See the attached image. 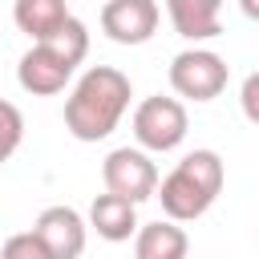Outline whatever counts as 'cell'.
I'll return each mask as SVG.
<instances>
[{"label":"cell","instance_id":"obj_2","mask_svg":"<svg viewBox=\"0 0 259 259\" xmlns=\"http://www.w3.org/2000/svg\"><path fill=\"white\" fill-rule=\"evenodd\" d=\"M223 182H227V170H223V158L214 150H190L162 182H158V194L162 198V210L166 219L174 223H194L210 210V202L223 194Z\"/></svg>","mask_w":259,"mask_h":259},{"label":"cell","instance_id":"obj_3","mask_svg":"<svg viewBox=\"0 0 259 259\" xmlns=\"http://www.w3.org/2000/svg\"><path fill=\"white\" fill-rule=\"evenodd\" d=\"M190 130V117H186V105L178 97H146L138 101L134 109V142L150 154H166V150H178L182 138Z\"/></svg>","mask_w":259,"mask_h":259},{"label":"cell","instance_id":"obj_7","mask_svg":"<svg viewBox=\"0 0 259 259\" xmlns=\"http://www.w3.org/2000/svg\"><path fill=\"white\" fill-rule=\"evenodd\" d=\"M162 8L158 0H105L101 4V32L113 45H146L158 32Z\"/></svg>","mask_w":259,"mask_h":259},{"label":"cell","instance_id":"obj_15","mask_svg":"<svg viewBox=\"0 0 259 259\" xmlns=\"http://www.w3.org/2000/svg\"><path fill=\"white\" fill-rule=\"evenodd\" d=\"M239 105H243V117L251 125H259V69L243 77V89H239Z\"/></svg>","mask_w":259,"mask_h":259},{"label":"cell","instance_id":"obj_9","mask_svg":"<svg viewBox=\"0 0 259 259\" xmlns=\"http://www.w3.org/2000/svg\"><path fill=\"white\" fill-rule=\"evenodd\" d=\"M89 227L105 239V243H125V239H134L138 235V202H130V198H121V194H97L93 202H89Z\"/></svg>","mask_w":259,"mask_h":259},{"label":"cell","instance_id":"obj_16","mask_svg":"<svg viewBox=\"0 0 259 259\" xmlns=\"http://www.w3.org/2000/svg\"><path fill=\"white\" fill-rule=\"evenodd\" d=\"M239 8H243V16H247V20H255V24H259V0H239Z\"/></svg>","mask_w":259,"mask_h":259},{"label":"cell","instance_id":"obj_1","mask_svg":"<svg viewBox=\"0 0 259 259\" xmlns=\"http://www.w3.org/2000/svg\"><path fill=\"white\" fill-rule=\"evenodd\" d=\"M134 97V85L113 65H93L77 77L73 93L65 97V130L77 142H101L117 130Z\"/></svg>","mask_w":259,"mask_h":259},{"label":"cell","instance_id":"obj_11","mask_svg":"<svg viewBox=\"0 0 259 259\" xmlns=\"http://www.w3.org/2000/svg\"><path fill=\"white\" fill-rule=\"evenodd\" d=\"M186 251H190V239L174 219L142 223L134 235V259H186Z\"/></svg>","mask_w":259,"mask_h":259},{"label":"cell","instance_id":"obj_12","mask_svg":"<svg viewBox=\"0 0 259 259\" xmlns=\"http://www.w3.org/2000/svg\"><path fill=\"white\" fill-rule=\"evenodd\" d=\"M69 16H73L69 12V0H16L12 4V20H16V28L32 45L36 40H53L65 28Z\"/></svg>","mask_w":259,"mask_h":259},{"label":"cell","instance_id":"obj_4","mask_svg":"<svg viewBox=\"0 0 259 259\" xmlns=\"http://www.w3.org/2000/svg\"><path fill=\"white\" fill-rule=\"evenodd\" d=\"M227 61L210 49H182L174 61H170V89L186 101H214L223 89H227Z\"/></svg>","mask_w":259,"mask_h":259},{"label":"cell","instance_id":"obj_5","mask_svg":"<svg viewBox=\"0 0 259 259\" xmlns=\"http://www.w3.org/2000/svg\"><path fill=\"white\" fill-rule=\"evenodd\" d=\"M101 182H105L109 194H121L130 202H146V198L158 194L162 178H158V166H154L150 150H142V146H117L101 162Z\"/></svg>","mask_w":259,"mask_h":259},{"label":"cell","instance_id":"obj_10","mask_svg":"<svg viewBox=\"0 0 259 259\" xmlns=\"http://www.w3.org/2000/svg\"><path fill=\"white\" fill-rule=\"evenodd\" d=\"M166 16L182 40H210L223 32V0H166Z\"/></svg>","mask_w":259,"mask_h":259},{"label":"cell","instance_id":"obj_8","mask_svg":"<svg viewBox=\"0 0 259 259\" xmlns=\"http://www.w3.org/2000/svg\"><path fill=\"white\" fill-rule=\"evenodd\" d=\"M36 239L49 247L53 259H81L85 255V239H89V219H81V210L73 206H45L32 223Z\"/></svg>","mask_w":259,"mask_h":259},{"label":"cell","instance_id":"obj_13","mask_svg":"<svg viewBox=\"0 0 259 259\" xmlns=\"http://www.w3.org/2000/svg\"><path fill=\"white\" fill-rule=\"evenodd\" d=\"M20 142H24V113L0 97V166L20 150Z\"/></svg>","mask_w":259,"mask_h":259},{"label":"cell","instance_id":"obj_14","mask_svg":"<svg viewBox=\"0 0 259 259\" xmlns=\"http://www.w3.org/2000/svg\"><path fill=\"white\" fill-rule=\"evenodd\" d=\"M0 259H53V255H49V247L36 239V231H20V235H8V239H4Z\"/></svg>","mask_w":259,"mask_h":259},{"label":"cell","instance_id":"obj_6","mask_svg":"<svg viewBox=\"0 0 259 259\" xmlns=\"http://www.w3.org/2000/svg\"><path fill=\"white\" fill-rule=\"evenodd\" d=\"M73 73H77V61H73L69 53H61L53 40H36V45L20 57V65H16V81H20V89L32 93V97H53V93H61V89L73 81Z\"/></svg>","mask_w":259,"mask_h":259}]
</instances>
